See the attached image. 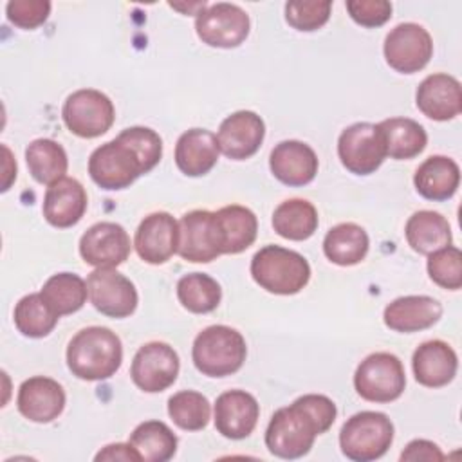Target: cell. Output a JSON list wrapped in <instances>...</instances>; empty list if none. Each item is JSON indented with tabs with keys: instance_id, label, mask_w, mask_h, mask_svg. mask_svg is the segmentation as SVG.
I'll list each match as a JSON object with an SVG mask.
<instances>
[{
	"instance_id": "obj_25",
	"label": "cell",
	"mask_w": 462,
	"mask_h": 462,
	"mask_svg": "<svg viewBox=\"0 0 462 462\" xmlns=\"http://www.w3.org/2000/svg\"><path fill=\"white\" fill-rule=\"evenodd\" d=\"M217 135L204 128H191L180 134L175 144V164L188 177H202L218 161Z\"/></svg>"
},
{
	"instance_id": "obj_2",
	"label": "cell",
	"mask_w": 462,
	"mask_h": 462,
	"mask_svg": "<svg viewBox=\"0 0 462 462\" xmlns=\"http://www.w3.org/2000/svg\"><path fill=\"white\" fill-rule=\"evenodd\" d=\"M336 415V404L327 395H301L273 413L265 430V446L274 457L300 458L310 451L318 435L330 430Z\"/></svg>"
},
{
	"instance_id": "obj_32",
	"label": "cell",
	"mask_w": 462,
	"mask_h": 462,
	"mask_svg": "<svg viewBox=\"0 0 462 462\" xmlns=\"http://www.w3.org/2000/svg\"><path fill=\"white\" fill-rule=\"evenodd\" d=\"M25 162L32 179L40 184H54L69 168L67 152L52 139H34L25 148Z\"/></svg>"
},
{
	"instance_id": "obj_17",
	"label": "cell",
	"mask_w": 462,
	"mask_h": 462,
	"mask_svg": "<svg viewBox=\"0 0 462 462\" xmlns=\"http://www.w3.org/2000/svg\"><path fill=\"white\" fill-rule=\"evenodd\" d=\"M263 137L265 123L253 110H238L227 116L217 134L220 152L233 161L253 157L260 150Z\"/></svg>"
},
{
	"instance_id": "obj_20",
	"label": "cell",
	"mask_w": 462,
	"mask_h": 462,
	"mask_svg": "<svg viewBox=\"0 0 462 462\" xmlns=\"http://www.w3.org/2000/svg\"><path fill=\"white\" fill-rule=\"evenodd\" d=\"M417 108L433 121H449L462 110V90L457 78L437 72L420 81L415 92Z\"/></svg>"
},
{
	"instance_id": "obj_42",
	"label": "cell",
	"mask_w": 462,
	"mask_h": 462,
	"mask_svg": "<svg viewBox=\"0 0 462 462\" xmlns=\"http://www.w3.org/2000/svg\"><path fill=\"white\" fill-rule=\"evenodd\" d=\"M444 453L439 449L437 444L424 440V439H415L411 440L406 449L401 453V460H428V462H435V460H442Z\"/></svg>"
},
{
	"instance_id": "obj_34",
	"label": "cell",
	"mask_w": 462,
	"mask_h": 462,
	"mask_svg": "<svg viewBox=\"0 0 462 462\" xmlns=\"http://www.w3.org/2000/svg\"><path fill=\"white\" fill-rule=\"evenodd\" d=\"M40 292L58 316L78 312L88 296L87 282L74 273L52 274Z\"/></svg>"
},
{
	"instance_id": "obj_28",
	"label": "cell",
	"mask_w": 462,
	"mask_h": 462,
	"mask_svg": "<svg viewBox=\"0 0 462 462\" xmlns=\"http://www.w3.org/2000/svg\"><path fill=\"white\" fill-rule=\"evenodd\" d=\"M383 135L386 157L406 161L417 157L428 144V134L417 121L410 117H390L377 123Z\"/></svg>"
},
{
	"instance_id": "obj_19",
	"label": "cell",
	"mask_w": 462,
	"mask_h": 462,
	"mask_svg": "<svg viewBox=\"0 0 462 462\" xmlns=\"http://www.w3.org/2000/svg\"><path fill=\"white\" fill-rule=\"evenodd\" d=\"M65 401V390L58 381L45 375H34L20 384L16 406L25 419L47 424L61 415Z\"/></svg>"
},
{
	"instance_id": "obj_40",
	"label": "cell",
	"mask_w": 462,
	"mask_h": 462,
	"mask_svg": "<svg viewBox=\"0 0 462 462\" xmlns=\"http://www.w3.org/2000/svg\"><path fill=\"white\" fill-rule=\"evenodd\" d=\"M7 20L20 29H36L51 14L49 0H11L5 5Z\"/></svg>"
},
{
	"instance_id": "obj_1",
	"label": "cell",
	"mask_w": 462,
	"mask_h": 462,
	"mask_svg": "<svg viewBox=\"0 0 462 462\" xmlns=\"http://www.w3.org/2000/svg\"><path fill=\"white\" fill-rule=\"evenodd\" d=\"M161 157V135L146 126H130L90 153L88 173L103 189H125L153 170Z\"/></svg>"
},
{
	"instance_id": "obj_29",
	"label": "cell",
	"mask_w": 462,
	"mask_h": 462,
	"mask_svg": "<svg viewBox=\"0 0 462 462\" xmlns=\"http://www.w3.org/2000/svg\"><path fill=\"white\" fill-rule=\"evenodd\" d=\"M408 245L419 254H431L451 245L449 222L437 211L422 209L413 213L404 227Z\"/></svg>"
},
{
	"instance_id": "obj_18",
	"label": "cell",
	"mask_w": 462,
	"mask_h": 462,
	"mask_svg": "<svg viewBox=\"0 0 462 462\" xmlns=\"http://www.w3.org/2000/svg\"><path fill=\"white\" fill-rule=\"evenodd\" d=\"M215 428L231 440H242L253 433L260 417V404L245 390H227L215 401Z\"/></svg>"
},
{
	"instance_id": "obj_37",
	"label": "cell",
	"mask_w": 462,
	"mask_h": 462,
	"mask_svg": "<svg viewBox=\"0 0 462 462\" xmlns=\"http://www.w3.org/2000/svg\"><path fill=\"white\" fill-rule=\"evenodd\" d=\"M168 415L180 430L199 431L208 426L211 406L200 392L180 390L168 399Z\"/></svg>"
},
{
	"instance_id": "obj_27",
	"label": "cell",
	"mask_w": 462,
	"mask_h": 462,
	"mask_svg": "<svg viewBox=\"0 0 462 462\" xmlns=\"http://www.w3.org/2000/svg\"><path fill=\"white\" fill-rule=\"evenodd\" d=\"M215 218L220 231L224 254H238L256 240L258 220L249 208L238 204L224 206L215 211Z\"/></svg>"
},
{
	"instance_id": "obj_26",
	"label": "cell",
	"mask_w": 462,
	"mask_h": 462,
	"mask_svg": "<svg viewBox=\"0 0 462 462\" xmlns=\"http://www.w3.org/2000/svg\"><path fill=\"white\" fill-rule=\"evenodd\" d=\"M413 184L417 193L428 200H448L458 189L460 168L446 155H431L417 168Z\"/></svg>"
},
{
	"instance_id": "obj_24",
	"label": "cell",
	"mask_w": 462,
	"mask_h": 462,
	"mask_svg": "<svg viewBox=\"0 0 462 462\" xmlns=\"http://www.w3.org/2000/svg\"><path fill=\"white\" fill-rule=\"evenodd\" d=\"M415 381L428 388H440L453 381L458 368L455 350L440 339L424 341L411 357Z\"/></svg>"
},
{
	"instance_id": "obj_23",
	"label": "cell",
	"mask_w": 462,
	"mask_h": 462,
	"mask_svg": "<svg viewBox=\"0 0 462 462\" xmlns=\"http://www.w3.org/2000/svg\"><path fill=\"white\" fill-rule=\"evenodd\" d=\"M442 318V305L424 294L401 296L388 303L383 312L384 325L390 330L410 334L433 327Z\"/></svg>"
},
{
	"instance_id": "obj_16",
	"label": "cell",
	"mask_w": 462,
	"mask_h": 462,
	"mask_svg": "<svg viewBox=\"0 0 462 462\" xmlns=\"http://www.w3.org/2000/svg\"><path fill=\"white\" fill-rule=\"evenodd\" d=\"M134 247L146 263L168 262L179 247V222L166 211L150 213L135 229Z\"/></svg>"
},
{
	"instance_id": "obj_12",
	"label": "cell",
	"mask_w": 462,
	"mask_h": 462,
	"mask_svg": "<svg viewBox=\"0 0 462 462\" xmlns=\"http://www.w3.org/2000/svg\"><path fill=\"white\" fill-rule=\"evenodd\" d=\"M87 289L94 309L108 318H128L137 309L135 285L116 267H96L87 276Z\"/></svg>"
},
{
	"instance_id": "obj_36",
	"label": "cell",
	"mask_w": 462,
	"mask_h": 462,
	"mask_svg": "<svg viewBox=\"0 0 462 462\" xmlns=\"http://www.w3.org/2000/svg\"><path fill=\"white\" fill-rule=\"evenodd\" d=\"M177 298L186 310L193 314H208L218 307L222 289L209 274L189 273L177 282Z\"/></svg>"
},
{
	"instance_id": "obj_41",
	"label": "cell",
	"mask_w": 462,
	"mask_h": 462,
	"mask_svg": "<svg viewBox=\"0 0 462 462\" xmlns=\"http://www.w3.org/2000/svg\"><path fill=\"white\" fill-rule=\"evenodd\" d=\"M346 11L363 27H381L392 18V4L386 0H348Z\"/></svg>"
},
{
	"instance_id": "obj_43",
	"label": "cell",
	"mask_w": 462,
	"mask_h": 462,
	"mask_svg": "<svg viewBox=\"0 0 462 462\" xmlns=\"http://www.w3.org/2000/svg\"><path fill=\"white\" fill-rule=\"evenodd\" d=\"M96 460H125V462H139L141 455L134 449V446L128 444H108L105 446L97 455Z\"/></svg>"
},
{
	"instance_id": "obj_4",
	"label": "cell",
	"mask_w": 462,
	"mask_h": 462,
	"mask_svg": "<svg viewBox=\"0 0 462 462\" xmlns=\"http://www.w3.org/2000/svg\"><path fill=\"white\" fill-rule=\"evenodd\" d=\"M251 276L267 292L291 296L309 283L310 265L303 254L269 244L254 253Z\"/></svg>"
},
{
	"instance_id": "obj_10",
	"label": "cell",
	"mask_w": 462,
	"mask_h": 462,
	"mask_svg": "<svg viewBox=\"0 0 462 462\" xmlns=\"http://www.w3.org/2000/svg\"><path fill=\"white\" fill-rule=\"evenodd\" d=\"M341 164L354 175L374 173L386 159V148L377 125L354 123L337 139Z\"/></svg>"
},
{
	"instance_id": "obj_31",
	"label": "cell",
	"mask_w": 462,
	"mask_h": 462,
	"mask_svg": "<svg viewBox=\"0 0 462 462\" xmlns=\"http://www.w3.org/2000/svg\"><path fill=\"white\" fill-rule=\"evenodd\" d=\"M319 218L312 202L305 199L283 200L273 213L274 231L287 240L301 242L310 238L318 229Z\"/></svg>"
},
{
	"instance_id": "obj_5",
	"label": "cell",
	"mask_w": 462,
	"mask_h": 462,
	"mask_svg": "<svg viewBox=\"0 0 462 462\" xmlns=\"http://www.w3.org/2000/svg\"><path fill=\"white\" fill-rule=\"evenodd\" d=\"M244 336L227 325H211L200 330L191 346L195 368L208 377H226L238 372L245 361Z\"/></svg>"
},
{
	"instance_id": "obj_13",
	"label": "cell",
	"mask_w": 462,
	"mask_h": 462,
	"mask_svg": "<svg viewBox=\"0 0 462 462\" xmlns=\"http://www.w3.org/2000/svg\"><path fill=\"white\" fill-rule=\"evenodd\" d=\"M179 368L180 361L173 346L162 341H150L135 352L130 366V377L139 390L157 393L175 383Z\"/></svg>"
},
{
	"instance_id": "obj_6",
	"label": "cell",
	"mask_w": 462,
	"mask_h": 462,
	"mask_svg": "<svg viewBox=\"0 0 462 462\" xmlns=\"http://www.w3.org/2000/svg\"><path fill=\"white\" fill-rule=\"evenodd\" d=\"M393 442V424L381 411H359L339 431L341 453L354 462L381 458Z\"/></svg>"
},
{
	"instance_id": "obj_15",
	"label": "cell",
	"mask_w": 462,
	"mask_h": 462,
	"mask_svg": "<svg viewBox=\"0 0 462 462\" xmlns=\"http://www.w3.org/2000/svg\"><path fill=\"white\" fill-rule=\"evenodd\" d=\"M130 236L116 222H97L79 238V254L94 267H117L130 256Z\"/></svg>"
},
{
	"instance_id": "obj_9",
	"label": "cell",
	"mask_w": 462,
	"mask_h": 462,
	"mask_svg": "<svg viewBox=\"0 0 462 462\" xmlns=\"http://www.w3.org/2000/svg\"><path fill=\"white\" fill-rule=\"evenodd\" d=\"M249 14L236 4L217 2L206 5L195 18V31L202 43L235 49L249 36Z\"/></svg>"
},
{
	"instance_id": "obj_11",
	"label": "cell",
	"mask_w": 462,
	"mask_h": 462,
	"mask_svg": "<svg viewBox=\"0 0 462 462\" xmlns=\"http://www.w3.org/2000/svg\"><path fill=\"white\" fill-rule=\"evenodd\" d=\"M386 63L401 72L413 74L422 70L433 56V40L430 32L413 22L395 25L383 45Z\"/></svg>"
},
{
	"instance_id": "obj_38",
	"label": "cell",
	"mask_w": 462,
	"mask_h": 462,
	"mask_svg": "<svg viewBox=\"0 0 462 462\" xmlns=\"http://www.w3.org/2000/svg\"><path fill=\"white\" fill-rule=\"evenodd\" d=\"M428 274L442 289L458 291L462 287V253L458 247L446 245L428 254Z\"/></svg>"
},
{
	"instance_id": "obj_14",
	"label": "cell",
	"mask_w": 462,
	"mask_h": 462,
	"mask_svg": "<svg viewBox=\"0 0 462 462\" xmlns=\"http://www.w3.org/2000/svg\"><path fill=\"white\" fill-rule=\"evenodd\" d=\"M177 253L180 258L193 263H208L224 254L213 211L193 209L180 217Z\"/></svg>"
},
{
	"instance_id": "obj_21",
	"label": "cell",
	"mask_w": 462,
	"mask_h": 462,
	"mask_svg": "<svg viewBox=\"0 0 462 462\" xmlns=\"http://www.w3.org/2000/svg\"><path fill=\"white\" fill-rule=\"evenodd\" d=\"M316 152L301 141H282L269 155V168L273 175L287 186H305L314 180L318 173Z\"/></svg>"
},
{
	"instance_id": "obj_22",
	"label": "cell",
	"mask_w": 462,
	"mask_h": 462,
	"mask_svg": "<svg viewBox=\"0 0 462 462\" xmlns=\"http://www.w3.org/2000/svg\"><path fill=\"white\" fill-rule=\"evenodd\" d=\"M87 202L88 199L83 184L72 177H63L47 188L42 211L51 226L67 229L83 218Z\"/></svg>"
},
{
	"instance_id": "obj_3",
	"label": "cell",
	"mask_w": 462,
	"mask_h": 462,
	"mask_svg": "<svg viewBox=\"0 0 462 462\" xmlns=\"http://www.w3.org/2000/svg\"><path fill=\"white\" fill-rule=\"evenodd\" d=\"M123 363V345L106 327L81 328L67 346V366L78 379L103 381L112 377Z\"/></svg>"
},
{
	"instance_id": "obj_35",
	"label": "cell",
	"mask_w": 462,
	"mask_h": 462,
	"mask_svg": "<svg viewBox=\"0 0 462 462\" xmlns=\"http://www.w3.org/2000/svg\"><path fill=\"white\" fill-rule=\"evenodd\" d=\"M14 327L25 337H45L56 327L60 316L51 309V305L43 300L42 292H32L23 296L13 312Z\"/></svg>"
},
{
	"instance_id": "obj_39",
	"label": "cell",
	"mask_w": 462,
	"mask_h": 462,
	"mask_svg": "<svg viewBox=\"0 0 462 462\" xmlns=\"http://www.w3.org/2000/svg\"><path fill=\"white\" fill-rule=\"evenodd\" d=\"M332 2L328 0H292L285 4V20L296 31H316L330 18Z\"/></svg>"
},
{
	"instance_id": "obj_33",
	"label": "cell",
	"mask_w": 462,
	"mask_h": 462,
	"mask_svg": "<svg viewBox=\"0 0 462 462\" xmlns=\"http://www.w3.org/2000/svg\"><path fill=\"white\" fill-rule=\"evenodd\" d=\"M144 462H166L177 451V437L161 420H144L130 435L128 440Z\"/></svg>"
},
{
	"instance_id": "obj_8",
	"label": "cell",
	"mask_w": 462,
	"mask_h": 462,
	"mask_svg": "<svg viewBox=\"0 0 462 462\" xmlns=\"http://www.w3.org/2000/svg\"><path fill=\"white\" fill-rule=\"evenodd\" d=\"M61 117L74 135L94 139L110 130L116 108L106 94L96 88H79L65 99Z\"/></svg>"
},
{
	"instance_id": "obj_7",
	"label": "cell",
	"mask_w": 462,
	"mask_h": 462,
	"mask_svg": "<svg viewBox=\"0 0 462 462\" xmlns=\"http://www.w3.org/2000/svg\"><path fill=\"white\" fill-rule=\"evenodd\" d=\"M406 386V374L401 359L390 352H375L365 357L356 374V392L370 402H392Z\"/></svg>"
},
{
	"instance_id": "obj_30",
	"label": "cell",
	"mask_w": 462,
	"mask_h": 462,
	"mask_svg": "<svg viewBox=\"0 0 462 462\" xmlns=\"http://www.w3.org/2000/svg\"><path fill=\"white\" fill-rule=\"evenodd\" d=\"M370 247L366 231L354 224L343 222L330 227L323 238V253L336 265H356L365 260Z\"/></svg>"
}]
</instances>
